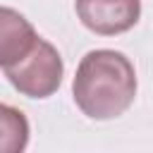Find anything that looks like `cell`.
Instances as JSON below:
<instances>
[{"label":"cell","instance_id":"5b68a950","mask_svg":"<svg viewBox=\"0 0 153 153\" xmlns=\"http://www.w3.org/2000/svg\"><path fill=\"white\" fill-rule=\"evenodd\" d=\"M0 115H2V143H0L2 151H7V153L24 151V146L29 141V124H26L24 115L10 105H2Z\"/></svg>","mask_w":153,"mask_h":153},{"label":"cell","instance_id":"7a4b0ae2","mask_svg":"<svg viewBox=\"0 0 153 153\" xmlns=\"http://www.w3.org/2000/svg\"><path fill=\"white\" fill-rule=\"evenodd\" d=\"M7 81L29 98H48L62 84V57L53 43L38 36L33 48L12 65L2 67Z\"/></svg>","mask_w":153,"mask_h":153},{"label":"cell","instance_id":"277c9868","mask_svg":"<svg viewBox=\"0 0 153 153\" xmlns=\"http://www.w3.org/2000/svg\"><path fill=\"white\" fill-rule=\"evenodd\" d=\"M38 41V33L33 26L12 7H2L0 12V65H12L19 57H24L33 43Z\"/></svg>","mask_w":153,"mask_h":153},{"label":"cell","instance_id":"3957f363","mask_svg":"<svg viewBox=\"0 0 153 153\" xmlns=\"http://www.w3.org/2000/svg\"><path fill=\"white\" fill-rule=\"evenodd\" d=\"M76 17L98 36L129 31L141 17V0H76Z\"/></svg>","mask_w":153,"mask_h":153},{"label":"cell","instance_id":"6da1fadb","mask_svg":"<svg viewBox=\"0 0 153 153\" xmlns=\"http://www.w3.org/2000/svg\"><path fill=\"white\" fill-rule=\"evenodd\" d=\"M72 93L76 108L91 120H112L129 110L136 98V72L120 50H91L81 57Z\"/></svg>","mask_w":153,"mask_h":153}]
</instances>
